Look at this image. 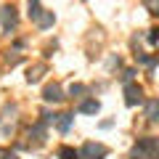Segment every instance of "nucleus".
I'll list each match as a JSON object with an SVG mask.
<instances>
[{"instance_id": "13", "label": "nucleus", "mask_w": 159, "mask_h": 159, "mask_svg": "<svg viewBox=\"0 0 159 159\" xmlns=\"http://www.w3.org/2000/svg\"><path fill=\"white\" fill-rule=\"evenodd\" d=\"M40 13H43V8H40V0H29V19H32V21H37Z\"/></svg>"}, {"instance_id": "7", "label": "nucleus", "mask_w": 159, "mask_h": 159, "mask_svg": "<svg viewBox=\"0 0 159 159\" xmlns=\"http://www.w3.org/2000/svg\"><path fill=\"white\" fill-rule=\"evenodd\" d=\"M146 119L148 122H157L159 119V101L157 98H148L146 101Z\"/></svg>"}, {"instance_id": "8", "label": "nucleus", "mask_w": 159, "mask_h": 159, "mask_svg": "<svg viewBox=\"0 0 159 159\" xmlns=\"http://www.w3.org/2000/svg\"><path fill=\"white\" fill-rule=\"evenodd\" d=\"M98 109H101V103H98L96 98H88V101L80 103L77 111H80V114H98Z\"/></svg>"}, {"instance_id": "11", "label": "nucleus", "mask_w": 159, "mask_h": 159, "mask_svg": "<svg viewBox=\"0 0 159 159\" xmlns=\"http://www.w3.org/2000/svg\"><path fill=\"white\" fill-rule=\"evenodd\" d=\"M58 159H80V151H74L72 146H61L58 148Z\"/></svg>"}, {"instance_id": "4", "label": "nucleus", "mask_w": 159, "mask_h": 159, "mask_svg": "<svg viewBox=\"0 0 159 159\" xmlns=\"http://www.w3.org/2000/svg\"><path fill=\"white\" fill-rule=\"evenodd\" d=\"M0 24H3L6 32H11V29L19 24V13H16L13 6H3V8H0Z\"/></svg>"}, {"instance_id": "6", "label": "nucleus", "mask_w": 159, "mask_h": 159, "mask_svg": "<svg viewBox=\"0 0 159 159\" xmlns=\"http://www.w3.org/2000/svg\"><path fill=\"white\" fill-rule=\"evenodd\" d=\"M56 127H58V133H69V127H72V122H74V114H56Z\"/></svg>"}, {"instance_id": "12", "label": "nucleus", "mask_w": 159, "mask_h": 159, "mask_svg": "<svg viewBox=\"0 0 159 159\" xmlns=\"http://www.w3.org/2000/svg\"><path fill=\"white\" fill-rule=\"evenodd\" d=\"M135 58H138L141 64H146V66L154 72V66H157V56H148V53H135Z\"/></svg>"}, {"instance_id": "1", "label": "nucleus", "mask_w": 159, "mask_h": 159, "mask_svg": "<svg viewBox=\"0 0 159 159\" xmlns=\"http://www.w3.org/2000/svg\"><path fill=\"white\" fill-rule=\"evenodd\" d=\"M159 154V141L154 135L138 138V143L130 148V159H157Z\"/></svg>"}, {"instance_id": "5", "label": "nucleus", "mask_w": 159, "mask_h": 159, "mask_svg": "<svg viewBox=\"0 0 159 159\" xmlns=\"http://www.w3.org/2000/svg\"><path fill=\"white\" fill-rule=\"evenodd\" d=\"M43 98H45L48 103H58V101H64V90H61V85L58 82H51V85H45V90H43Z\"/></svg>"}, {"instance_id": "3", "label": "nucleus", "mask_w": 159, "mask_h": 159, "mask_svg": "<svg viewBox=\"0 0 159 159\" xmlns=\"http://www.w3.org/2000/svg\"><path fill=\"white\" fill-rule=\"evenodd\" d=\"M143 101V88L135 85V82H125V103L127 106H138V103Z\"/></svg>"}, {"instance_id": "9", "label": "nucleus", "mask_w": 159, "mask_h": 159, "mask_svg": "<svg viewBox=\"0 0 159 159\" xmlns=\"http://www.w3.org/2000/svg\"><path fill=\"white\" fill-rule=\"evenodd\" d=\"M53 21H56V16H53V11H43L40 13V19L34 24H37L40 29H48V27H53Z\"/></svg>"}, {"instance_id": "2", "label": "nucleus", "mask_w": 159, "mask_h": 159, "mask_svg": "<svg viewBox=\"0 0 159 159\" xmlns=\"http://www.w3.org/2000/svg\"><path fill=\"white\" fill-rule=\"evenodd\" d=\"M80 157H82V159H106L109 157V148L103 146V143H85L82 151H80Z\"/></svg>"}, {"instance_id": "16", "label": "nucleus", "mask_w": 159, "mask_h": 159, "mask_svg": "<svg viewBox=\"0 0 159 159\" xmlns=\"http://www.w3.org/2000/svg\"><path fill=\"white\" fill-rule=\"evenodd\" d=\"M133 77H135V69H125V72H122V80H125V82H130Z\"/></svg>"}, {"instance_id": "17", "label": "nucleus", "mask_w": 159, "mask_h": 159, "mask_svg": "<svg viewBox=\"0 0 159 159\" xmlns=\"http://www.w3.org/2000/svg\"><path fill=\"white\" fill-rule=\"evenodd\" d=\"M0 157L3 159H19V154L16 151H0Z\"/></svg>"}, {"instance_id": "18", "label": "nucleus", "mask_w": 159, "mask_h": 159, "mask_svg": "<svg viewBox=\"0 0 159 159\" xmlns=\"http://www.w3.org/2000/svg\"><path fill=\"white\" fill-rule=\"evenodd\" d=\"M148 45H157V29H148Z\"/></svg>"}, {"instance_id": "15", "label": "nucleus", "mask_w": 159, "mask_h": 159, "mask_svg": "<svg viewBox=\"0 0 159 159\" xmlns=\"http://www.w3.org/2000/svg\"><path fill=\"white\" fill-rule=\"evenodd\" d=\"M85 93H88L85 85H72V88H69V96H72V98H82Z\"/></svg>"}, {"instance_id": "14", "label": "nucleus", "mask_w": 159, "mask_h": 159, "mask_svg": "<svg viewBox=\"0 0 159 159\" xmlns=\"http://www.w3.org/2000/svg\"><path fill=\"white\" fill-rule=\"evenodd\" d=\"M43 72H45V66H32L29 74H27V80H29V82H37V80L43 77Z\"/></svg>"}, {"instance_id": "10", "label": "nucleus", "mask_w": 159, "mask_h": 159, "mask_svg": "<svg viewBox=\"0 0 159 159\" xmlns=\"http://www.w3.org/2000/svg\"><path fill=\"white\" fill-rule=\"evenodd\" d=\"M29 135H34V141H37V143H43V141H45V122H37V125H32Z\"/></svg>"}]
</instances>
